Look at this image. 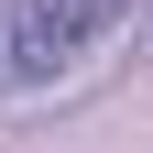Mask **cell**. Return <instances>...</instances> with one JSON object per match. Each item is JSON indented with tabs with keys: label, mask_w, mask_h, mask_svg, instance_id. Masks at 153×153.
<instances>
[{
	"label": "cell",
	"mask_w": 153,
	"mask_h": 153,
	"mask_svg": "<svg viewBox=\"0 0 153 153\" xmlns=\"http://www.w3.org/2000/svg\"><path fill=\"white\" fill-rule=\"evenodd\" d=\"M109 22H120V0H11V76H22V88L66 76Z\"/></svg>",
	"instance_id": "6da1fadb"
}]
</instances>
